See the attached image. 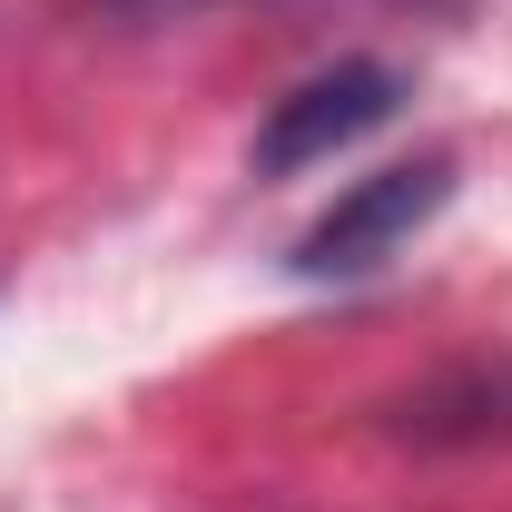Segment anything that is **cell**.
<instances>
[{"instance_id":"6da1fadb","label":"cell","mask_w":512,"mask_h":512,"mask_svg":"<svg viewBox=\"0 0 512 512\" xmlns=\"http://www.w3.org/2000/svg\"><path fill=\"white\" fill-rule=\"evenodd\" d=\"M444 197H453V158L375 168V178H355V188L296 237V266H306V276H375L384 256H404V237H414Z\"/></svg>"},{"instance_id":"7a4b0ae2","label":"cell","mask_w":512,"mask_h":512,"mask_svg":"<svg viewBox=\"0 0 512 512\" xmlns=\"http://www.w3.org/2000/svg\"><path fill=\"white\" fill-rule=\"evenodd\" d=\"M394 109H404V69L335 60V69H316L306 89H286V99L266 109L256 168H266V178H296V168H316V158H335V148H355L365 128H384Z\"/></svg>"},{"instance_id":"3957f363","label":"cell","mask_w":512,"mask_h":512,"mask_svg":"<svg viewBox=\"0 0 512 512\" xmlns=\"http://www.w3.org/2000/svg\"><path fill=\"white\" fill-rule=\"evenodd\" d=\"M384 434L414 453H483L512 444V355H463V365H434L414 375L394 404H384Z\"/></svg>"},{"instance_id":"277c9868","label":"cell","mask_w":512,"mask_h":512,"mask_svg":"<svg viewBox=\"0 0 512 512\" xmlns=\"http://www.w3.org/2000/svg\"><path fill=\"white\" fill-rule=\"evenodd\" d=\"M89 10H109L119 30H148V20H197L207 0H89Z\"/></svg>"}]
</instances>
